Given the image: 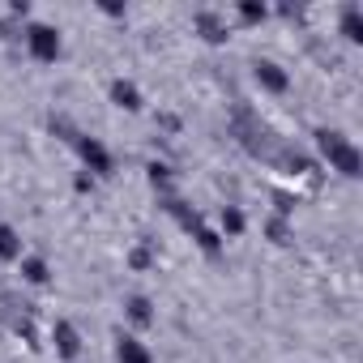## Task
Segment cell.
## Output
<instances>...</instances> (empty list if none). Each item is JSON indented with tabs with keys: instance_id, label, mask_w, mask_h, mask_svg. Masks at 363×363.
Masks as SVG:
<instances>
[{
	"instance_id": "cell-1",
	"label": "cell",
	"mask_w": 363,
	"mask_h": 363,
	"mask_svg": "<svg viewBox=\"0 0 363 363\" xmlns=\"http://www.w3.org/2000/svg\"><path fill=\"white\" fill-rule=\"evenodd\" d=\"M316 150H320V158H325L337 175L359 179V171H363V154H359V145H354L346 133H337V128H316Z\"/></svg>"
},
{
	"instance_id": "cell-2",
	"label": "cell",
	"mask_w": 363,
	"mask_h": 363,
	"mask_svg": "<svg viewBox=\"0 0 363 363\" xmlns=\"http://www.w3.org/2000/svg\"><path fill=\"white\" fill-rule=\"evenodd\" d=\"M26 48H30V56H35L39 65H56V60H60V52H65L60 30H56V26H48V22L26 26Z\"/></svg>"
},
{
	"instance_id": "cell-3",
	"label": "cell",
	"mask_w": 363,
	"mask_h": 363,
	"mask_svg": "<svg viewBox=\"0 0 363 363\" xmlns=\"http://www.w3.org/2000/svg\"><path fill=\"white\" fill-rule=\"evenodd\" d=\"M77 154H82V162H86V171H94V175H111V150L99 141V137H86V133H77Z\"/></svg>"
},
{
	"instance_id": "cell-4",
	"label": "cell",
	"mask_w": 363,
	"mask_h": 363,
	"mask_svg": "<svg viewBox=\"0 0 363 363\" xmlns=\"http://www.w3.org/2000/svg\"><path fill=\"white\" fill-rule=\"evenodd\" d=\"M193 26H197V35L206 39V43H227L231 35V26H227V18L223 13H214V9H197V18H193Z\"/></svg>"
},
{
	"instance_id": "cell-5",
	"label": "cell",
	"mask_w": 363,
	"mask_h": 363,
	"mask_svg": "<svg viewBox=\"0 0 363 363\" xmlns=\"http://www.w3.org/2000/svg\"><path fill=\"white\" fill-rule=\"evenodd\" d=\"M252 77H257L269 94H286V90H291L286 69H282V65H274V60H257V65H252Z\"/></svg>"
},
{
	"instance_id": "cell-6",
	"label": "cell",
	"mask_w": 363,
	"mask_h": 363,
	"mask_svg": "<svg viewBox=\"0 0 363 363\" xmlns=\"http://www.w3.org/2000/svg\"><path fill=\"white\" fill-rule=\"evenodd\" d=\"M52 342H56V354H60V359H77V354H82V333H77L69 320H56Z\"/></svg>"
},
{
	"instance_id": "cell-7",
	"label": "cell",
	"mask_w": 363,
	"mask_h": 363,
	"mask_svg": "<svg viewBox=\"0 0 363 363\" xmlns=\"http://www.w3.org/2000/svg\"><path fill=\"white\" fill-rule=\"evenodd\" d=\"M116 359H120V363H154L150 346H145L141 337H133V333H120V337H116Z\"/></svg>"
},
{
	"instance_id": "cell-8",
	"label": "cell",
	"mask_w": 363,
	"mask_h": 363,
	"mask_svg": "<svg viewBox=\"0 0 363 363\" xmlns=\"http://www.w3.org/2000/svg\"><path fill=\"white\" fill-rule=\"evenodd\" d=\"M107 94H111V103H116V107H124V111H141V90H137L133 82L116 77V82L107 86Z\"/></svg>"
},
{
	"instance_id": "cell-9",
	"label": "cell",
	"mask_w": 363,
	"mask_h": 363,
	"mask_svg": "<svg viewBox=\"0 0 363 363\" xmlns=\"http://www.w3.org/2000/svg\"><path fill=\"white\" fill-rule=\"evenodd\" d=\"M0 261H22V235L9 223H0Z\"/></svg>"
},
{
	"instance_id": "cell-10",
	"label": "cell",
	"mask_w": 363,
	"mask_h": 363,
	"mask_svg": "<svg viewBox=\"0 0 363 363\" xmlns=\"http://www.w3.org/2000/svg\"><path fill=\"white\" fill-rule=\"evenodd\" d=\"M342 35H346L350 43H363V9H359V5H346V9H342Z\"/></svg>"
},
{
	"instance_id": "cell-11",
	"label": "cell",
	"mask_w": 363,
	"mask_h": 363,
	"mask_svg": "<svg viewBox=\"0 0 363 363\" xmlns=\"http://www.w3.org/2000/svg\"><path fill=\"white\" fill-rule=\"evenodd\" d=\"M22 278L26 282H35V286H43L52 274H48V261L43 257H22Z\"/></svg>"
},
{
	"instance_id": "cell-12",
	"label": "cell",
	"mask_w": 363,
	"mask_h": 363,
	"mask_svg": "<svg viewBox=\"0 0 363 363\" xmlns=\"http://www.w3.org/2000/svg\"><path fill=\"white\" fill-rule=\"evenodd\" d=\"M145 171H150V184H154L158 193H167V197H171V184H175V179H171V167H167V162H150Z\"/></svg>"
},
{
	"instance_id": "cell-13",
	"label": "cell",
	"mask_w": 363,
	"mask_h": 363,
	"mask_svg": "<svg viewBox=\"0 0 363 363\" xmlns=\"http://www.w3.org/2000/svg\"><path fill=\"white\" fill-rule=\"evenodd\" d=\"M223 231L227 235H244V227H248V218H244V210H235V206H223Z\"/></svg>"
},
{
	"instance_id": "cell-14",
	"label": "cell",
	"mask_w": 363,
	"mask_h": 363,
	"mask_svg": "<svg viewBox=\"0 0 363 363\" xmlns=\"http://www.w3.org/2000/svg\"><path fill=\"white\" fill-rule=\"evenodd\" d=\"M124 308H128V316H133L137 325H150V320H154V303H150L145 295H133V299H128Z\"/></svg>"
},
{
	"instance_id": "cell-15",
	"label": "cell",
	"mask_w": 363,
	"mask_h": 363,
	"mask_svg": "<svg viewBox=\"0 0 363 363\" xmlns=\"http://www.w3.org/2000/svg\"><path fill=\"white\" fill-rule=\"evenodd\" d=\"M235 13H240V22H244V26H261V22L269 18V9H265V5H257V0H244Z\"/></svg>"
},
{
	"instance_id": "cell-16",
	"label": "cell",
	"mask_w": 363,
	"mask_h": 363,
	"mask_svg": "<svg viewBox=\"0 0 363 363\" xmlns=\"http://www.w3.org/2000/svg\"><path fill=\"white\" fill-rule=\"evenodd\" d=\"M193 240L201 244V252H206V257H218V252H223V240H218L210 227H197V231H193Z\"/></svg>"
},
{
	"instance_id": "cell-17",
	"label": "cell",
	"mask_w": 363,
	"mask_h": 363,
	"mask_svg": "<svg viewBox=\"0 0 363 363\" xmlns=\"http://www.w3.org/2000/svg\"><path fill=\"white\" fill-rule=\"evenodd\" d=\"M265 235H269L274 244H291V223L278 214V218H269V223H265Z\"/></svg>"
},
{
	"instance_id": "cell-18",
	"label": "cell",
	"mask_w": 363,
	"mask_h": 363,
	"mask_svg": "<svg viewBox=\"0 0 363 363\" xmlns=\"http://www.w3.org/2000/svg\"><path fill=\"white\" fill-rule=\"evenodd\" d=\"M128 265H133V269H150V265H154V252H150L145 244H137V248L128 252Z\"/></svg>"
}]
</instances>
